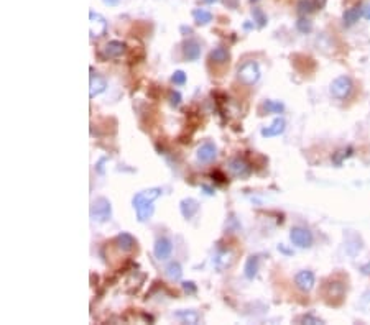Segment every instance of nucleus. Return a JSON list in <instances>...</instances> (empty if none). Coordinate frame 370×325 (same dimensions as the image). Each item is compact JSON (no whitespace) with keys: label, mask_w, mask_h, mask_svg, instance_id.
Wrapping results in <instances>:
<instances>
[{"label":"nucleus","mask_w":370,"mask_h":325,"mask_svg":"<svg viewBox=\"0 0 370 325\" xmlns=\"http://www.w3.org/2000/svg\"><path fill=\"white\" fill-rule=\"evenodd\" d=\"M179 210H181L184 219H193V217L197 214V210H199V202L191 197L183 199V201L179 202Z\"/></svg>","instance_id":"2eb2a0df"},{"label":"nucleus","mask_w":370,"mask_h":325,"mask_svg":"<svg viewBox=\"0 0 370 325\" xmlns=\"http://www.w3.org/2000/svg\"><path fill=\"white\" fill-rule=\"evenodd\" d=\"M170 103L173 107H178L179 103H181V94H179L178 90H171L170 92Z\"/></svg>","instance_id":"2f4dec72"},{"label":"nucleus","mask_w":370,"mask_h":325,"mask_svg":"<svg viewBox=\"0 0 370 325\" xmlns=\"http://www.w3.org/2000/svg\"><path fill=\"white\" fill-rule=\"evenodd\" d=\"M250 2H257V0H250Z\"/></svg>","instance_id":"ea45409f"},{"label":"nucleus","mask_w":370,"mask_h":325,"mask_svg":"<svg viewBox=\"0 0 370 325\" xmlns=\"http://www.w3.org/2000/svg\"><path fill=\"white\" fill-rule=\"evenodd\" d=\"M214 264H216V268H218V271H224V269L231 268V266L234 264V253L231 250L219 251L214 258Z\"/></svg>","instance_id":"f3484780"},{"label":"nucleus","mask_w":370,"mask_h":325,"mask_svg":"<svg viewBox=\"0 0 370 325\" xmlns=\"http://www.w3.org/2000/svg\"><path fill=\"white\" fill-rule=\"evenodd\" d=\"M364 15V8L360 5H355L352 8H347L344 12V15H342V21H344L346 26H352L355 23V21H359V18Z\"/></svg>","instance_id":"6ab92c4d"},{"label":"nucleus","mask_w":370,"mask_h":325,"mask_svg":"<svg viewBox=\"0 0 370 325\" xmlns=\"http://www.w3.org/2000/svg\"><path fill=\"white\" fill-rule=\"evenodd\" d=\"M171 81L176 84V85H183L186 84V74H184L183 71H176L173 76H171Z\"/></svg>","instance_id":"7c9ffc66"},{"label":"nucleus","mask_w":370,"mask_h":325,"mask_svg":"<svg viewBox=\"0 0 370 325\" xmlns=\"http://www.w3.org/2000/svg\"><path fill=\"white\" fill-rule=\"evenodd\" d=\"M174 317L183 320L184 324H197L199 322V314L195 312V310H179V312L174 314Z\"/></svg>","instance_id":"b1692460"},{"label":"nucleus","mask_w":370,"mask_h":325,"mask_svg":"<svg viewBox=\"0 0 370 325\" xmlns=\"http://www.w3.org/2000/svg\"><path fill=\"white\" fill-rule=\"evenodd\" d=\"M316 3H313L311 0H301L300 3H298V12L301 13V15H308V13L314 12L316 10Z\"/></svg>","instance_id":"cd10ccee"},{"label":"nucleus","mask_w":370,"mask_h":325,"mask_svg":"<svg viewBox=\"0 0 370 325\" xmlns=\"http://www.w3.org/2000/svg\"><path fill=\"white\" fill-rule=\"evenodd\" d=\"M352 89H354V82H352L349 76H339L331 82L329 92H331L332 97L339 99V101H346L352 94Z\"/></svg>","instance_id":"f03ea898"},{"label":"nucleus","mask_w":370,"mask_h":325,"mask_svg":"<svg viewBox=\"0 0 370 325\" xmlns=\"http://www.w3.org/2000/svg\"><path fill=\"white\" fill-rule=\"evenodd\" d=\"M106 87H107L106 79L99 74H94V72L91 71V79H89V96L94 99L96 96H99V94H102L104 90H106Z\"/></svg>","instance_id":"4468645a"},{"label":"nucleus","mask_w":370,"mask_h":325,"mask_svg":"<svg viewBox=\"0 0 370 325\" xmlns=\"http://www.w3.org/2000/svg\"><path fill=\"white\" fill-rule=\"evenodd\" d=\"M285 128H286L285 119H283V117H277V119H275L268 126H263V128H261V137H265V138L278 137V135H282L283 132H285Z\"/></svg>","instance_id":"1a4fd4ad"},{"label":"nucleus","mask_w":370,"mask_h":325,"mask_svg":"<svg viewBox=\"0 0 370 325\" xmlns=\"http://www.w3.org/2000/svg\"><path fill=\"white\" fill-rule=\"evenodd\" d=\"M229 171H231V174L236 176V178L243 179L250 176L252 168L243 160H240V158H234V160L229 162Z\"/></svg>","instance_id":"9d476101"},{"label":"nucleus","mask_w":370,"mask_h":325,"mask_svg":"<svg viewBox=\"0 0 370 325\" xmlns=\"http://www.w3.org/2000/svg\"><path fill=\"white\" fill-rule=\"evenodd\" d=\"M112 215V205L106 197H97L91 205V219L94 222H107Z\"/></svg>","instance_id":"20e7f679"},{"label":"nucleus","mask_w":370,"mask_h":325,"mask_svg":"<svg viewBox=\"0 0 370 325\" xmlns=\"http://www.w3.org/2000/svg\"><path fill=\"white\" fill-rule=\"evenodd\" d=\"M252 17H254V21L259 28H263V26L267 25V15H265L260 8H252Z\"/></svg>","instance_id":"bb28decb"},{"label":"nucleus","mask_w":370,"mask_h":325,"mask_svg":"<svg viewBox=\"0 0 370 325\" xmlns=\"http://www.w3.org/2000/svg\"><path fill=\"white\" fill-rule=\"evenodd\" d=\"M314 3H316V7L318 8H321V7L326 5V0H314Z\"/></svg>","instance_id":"c9c22d12"},{"label":"nucleus","mask_w":370,"mask_h":325,"mask_svg":"<svg viewBox=\"0 0 370 325\" xmlns=\"http://www.w3.org/2000/svg\"><path fill=\"white\" fill-rule=\"evenodd\" d=\"M359 309L362 310L365 315H370V289H369V291H365L364 294H362V297H360Z\"/></svg>","instance_id":"c85d7f7f"},{"label":"nucleus","mask_w":370,"mask_h":325,"mask_svg":"<svg viewBox=\"0 0 370 325\" xmlns=\"http://www.w3.org/2000/svg\"><path fill=\"white\" fill-rule=\"evenodd\" d=\"M237 79L243 85H254L260 79V69L255 61H247L237 71Z\"/></svg>","instance_id":"7ed1b4c3"},{"label":"nucleus","mask_w":370,"mask_h":325,"mask_svg":"<svg viewBox=\"0 0 370 325\" xmlns=\"http://www.w3.org/2000/svg\"><path fill=\"white\" fill-rule=\"evenodd\" d=\"M107 31V20L101 13L91 10L89 12V33L91 38H101Z\"/></svg>","instance_id":"39448f33"},{"label":"nucleus","mask_w":370,"mask_h":325,"mask_svg":"<svg viewBox=\"0 0 370 325\" xmlns=\"http://www.w3.org/2000/svg\"><path fill=\"white\" fill-rule=\"evenodd\" d=\"M183 287H184V291H191V292H195L196 291V286H195V283H183Z\"/></svg>","instance_id":"72a5a7b5"},{"label":"nucleus","mask_w":370,"mask_h":325,"mask_svg":"<svg viewBox=\"0 0 370 325\" xmlns=\"http://www.w3.org/2000/svg\"><path fill=\"white\" fill-rule=\"evenodd\" d=\"M183 53H184V58H186L188 61H196L199 60L201 56V44L195 41V40H188L186 43H184L183 46Z\"/></svg>","instance_id":"a211bd4d"},{"label":"nucleus","mask_w":370,"mask_h":325,"mask_svg":"<svg viewBox=\"0 0 370 325\" xmlns=\"http://www.w3.org/2000/svg\"><path fill=\"white\" fill-rule=\"evenodd\" d=\"M165 271H166V276H168L170 279H173V281H178V279H181V276H183V268L178 261H171V263H168Z\"/></svg>","instance_id":"4be33fe9"},{"label":"nucleus","mask_w":370,"mask_h":325,"mask_svg":"<svg viewBox=\"0 0 370 325\" xmlns=\"http://www.w3.org/2000/svg\"><path fill=\"white\" fill-rule=\"evenodd\" d=\"M263 110L267 112V114H282V112L285 110V105L278 101H265Z\"/></svg>","instance_id":"393cba45"},{"label":"nucleus","mask_w":370,"mask_h":325,"mask_svg":"<svg viewBox=\"0 0 370 325\" xmlns=\"http://www.w3.org/2000/svg\"><path fill=\"white\" fill-rule=\"evenodd\" d=\"M106 5H109V7H115L117 3H119V0H102Z\"/></svg>","instance_id":"f704fd0d"},{"label":"nucleus","mask_w":370,"mask_h":325,"mask_svg":"<svg viewBox=\"0 0 370 325\" xmlns=\"http://www.w3.org/2000/svg\"><path fill=\"white\" fill-rule=\"evenodd\" d=\"M344 292H346V286L341 281H331L326 284V292H324V294H326L329 302H334V299L341 302V299L344 297Z\"/></svg>","instance_id":"f8f14e48"},{"label":"nucleus","mask_w":370,"mask_h":325,"mask_svg":"<svg viewBox=\"0 0 370 325\" xmlns=\"http://www.w3.org/2000/svg\"><path fill=\"white\" fill-rule=\"evenodd\" d=\"M204 2H206V3H216L218 0H204Z\"/></svg>","instance_id":"58836bf2"},{"label":"nucleus","mask_w":370,"mask_h":325,"mask_svg":"<svg viewBox=\"0 0 370 325\" xmlns=\"http://www.w3.org/2000/svg\"><path fill=\"white\" fill-rule=\"evenodd\" d=\"M364 17L367 18V20H370V5L367 8H364Z\"/></svg>","instance_id":"e433bc0d"},{"label":"nucleus","mask_w":370,"mask_h":325,"mask_svg":"<svg viewBox=\"0 0 370 325\" xmlns=\"http://www.w3.org/2000/svg\"><path fill=\"white\" fill-rule=\"evenodd\" d=\"M352 148L349 146V148H344V150H339L337 153H334V156H332V162L336 166H339V164H342V161L346 160V158H349L350 155H352Z\"/></svg>","instance_id":"a878e982"},{"label":"nucleus","mask_w":370,"mask_h":325,"mask_svg":"<svg viewBox=\"0 0 370 325\" xmlns=\"http://www.w3.org/2000/svg\"><path fill=\"white\" fill-rule=\"evenodd\" d=\"M295 284H296V287L300 289V291L309 292L311 289L314 287V284H316L314 273H313V271H308V269L300 271V273H298L296 276H295Z\"/></svg>","instance_id":"0eeeda50"},{"label":"nucleus","mask_w":370,"mask_h":325,"mask_svg":"<svg viewBox=\"0 0 370 325\" xmlns=\"http://www.w3.org/2000/svg\"><path fill=\"white\" fill-rule=\"evenodd\" d=\"M161 189L160 187H152L147 189V191H142L133 196V209L137 212V219L140 222H147V220L152 219L153 212H155V205L153 202L156 201L158 197L161 196Z\"/></svg>","instance_id":"f257e3e1"},{"label":"nucleus","mask_w":370,"mask_h":325,"mask_svg":"<svg viewBox=\"0 0 370 325\" xmlns=\"http://www.w3.org/2000/svg\"><path fill=\"white\" fill-rule=\"evenodd\" d=\"M229 58H231V53H229L227 48H222V46L214 48L209 54V60L216 62V64H225V62L229 61Z\"/></svg>","instance_id":"aec40b11"},{"label":"nucleus","mask_w":370,"mask_h":325,"mask_svg":"<svg viewBox=\"0 0 370 325\" xmlns=\"http://www.w3.org/2000/svg\"><path fill=\"white\" fill-rule=\"evenodd\" d=\"M300 322H305V324H323V320L318 319V317H314V315H311V314H306V315H303V317H300Z\"/></svg>","instance_id":"473e14b6"},{"label":"nucleus","mask_w":370,"mask_h":325,"mask_svg":"<svg viewBox=\"0 0 370 325\" xmlns=\"http://www.w3.org/2000/svg\"><path fill=\"white\" fill-rule=\"evenodd\" d=\"M196 156L201 162H211L218 156V148H216V144L213 142H206L197 148Z\"/></svg>","instance_id":"9b49d317"},{"label":"nucleus","mask_w":370,"mask_h":325,"mask_svg":"<svg viewBox=\"0 0 370 325\" xmlns=\"http://www.w3.org/2000/svg\"><path fill=\"white\" fill-rule=\"evenodd\" d=\"M193 18L197 25H207L209 21H213V13L204 10V8H196V10H193Z\"/></svg>","instance_id":"5701e85b"},{"label":"nucleus","mask_w":370,"mask_h":325,"mask_svg":"<svg viewBox=\"0 0 370 325\" xmlns=\"http://www.w3.org/2000/svg\"><path fill=\"white\" fill-rule=\"evenodd\" d=\"M296 28L298 31H301V33H309V31L313 30V25H311L308 18H300V20L296 21Z\"/></svg>","instance_id":"c756f323"},{"label":"nucleus","mask_w":370,"mask_h":325,"mask_svg":"<svg viewBox=\"0 0 370 325\" xmlns=\"http://www.w3.org/2000/svg\"><path fill=\"white\" fill-rule=\"evenodd\" d=\"M202 189H204V191H206V194H209V196H213V189H211V187H207V186H204V187H202Z\"/></svg>","instance_id":"4c0bfd02"},{"label":"nucleus","mask_w":370,"mask_h":325,"mask_svg":"<svg viewBox=\"0 0 370 325\" xmlns=\"http://www.w3.org/2000/svg\"><path fill=\"white\" fill-rule=\"evenodd\" d=\"M115 245L119 246V250L125 251V253H130L135 246H137V240L133 238V235H130L127 232H122V233L117 235Z\"/></svg>","instance_id":"dca6fc26"},{"label":"nucleus","mask_w":370,"mask_h":325,"mask_svg":"<svg viewBox=\"0 0 370 325\" xmlns=\"http://www.w3.org/2000/svg\"><path fill=\"white\" fill-rule=\"evenodd\" d=\"M125 53V43L122 41H109L106 46L102 48V56L107 58V60H112V58H119Z\"/></svg>","instance_id":"ddd939ff"},{"label":"nucleus","mask_w":370,"mask_h":325,"mask_svg":"<svg viewBox=\"0 0 370 325\" xmlns=\"http://www.w3.org/2000/svg\"><path fill=\"white\" fill-rule=\"evenodd\" d=\"M257 271H259V256H249L245 261V268H243V274H245L247 279H254L257 276Z\"/></svg>","instance_id":"412c9836"},{"label":"nucleus","mask_w":370,"mask_h":325,"mask_svg":"<svg viewBox=\"0 0 370 325\" xmlns=\"http://www.w3.org/2000/svg\"><path fill=\"white\" fill-rule=\"evenodd\" d=\"M290 240L298 248H309L313 245V233L305 227H295L290 232Z\"/></svg>","instance_id":"423d86ee"},{"label":"nucleus","mask_w":370,"mask_h":325,"mask_svg":"<svg viewBox=\"0 0 370 325\" xmlns=\"http://www.w3.org/2000/svg\"><path fill=\"white\" fill-rule=\"evenodd\" d=\"M153 253H155L156 260H160V261L168 260L171 256V253H173V243L165 237L158 238V240L155 242V246H153Z\"/></svg>","instance_id":"6e6552de"}]
</instances>
